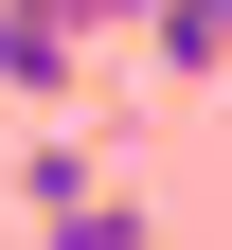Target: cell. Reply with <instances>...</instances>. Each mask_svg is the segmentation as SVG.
<instances>
[{
    "instance_id": "cell-4",
    "label": "cell",
    "mask_w": 232,
    "mask_h": 250,
    "mask_svg": "<svg viewBox=\"0 0 232 250\" xmlns=\"http://www.w3.org/2000/svg\"><path fill=\"white\" fill-rule=\"evenodd\" d=\"M36 18H72V36H143V0H36Z\"/></svg>"
},
{
    "instance_id": "cell-1",
    "label": "cell",
    "mask_w": 232,
    "mask_h": 250,
    "mask_svg": "<svg viewBox=\"0 0 232 250\" xmlns=\"http://www.w3.org/2000/svg\"><path fill=\"white\" fill-rule=\"evenodd\" d=\"M18 179H36V232H54V250H161V214L125 197V179L89 161V143H36Z\"/></svg>"
},
{
    "instance_id": "cell-3",
    "label": "cell",
    "mask_w": 232,
    "mask_h": 250,
    "mask_svg": "<svg viewBox=\"0 0 232 250\" xmlns=\"http://www.w3.org/2000/svg\"><path fill=\"white\" fill-rule=\"evenodd\" d=\"M143 54L161 72H232V0H143Z\"/></svg>"
},
{
    "instance_id": "cell-2",
    "label": "cell",
    "mask_w": 232,
    "mask_h": 250,
    "mask_svg": "<svg viewBox=\"0 0 232 250\" xmlns=\"http://www.w3.org/2000/svg\"><path fill=\"white\" fill-rule=\"evenodd\" d=\"M72 18H36V0H0V89H18V107H54V89H72Z\"/></svg>"
}]
</instances>
